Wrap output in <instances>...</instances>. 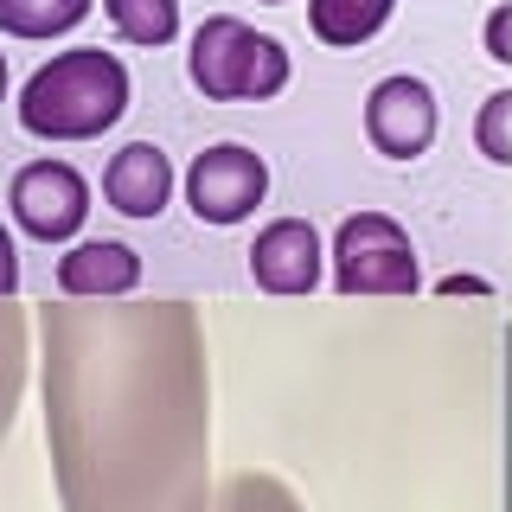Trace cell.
<instances>
[{
  "label": "cell",
  "instance_id": "5",
  "mask_svg": "<svg viewBox=\"0 0 512 512\" xmlns=\"http://www.w3.org/2000/svg\"><path fill=\"white\" fill-rule=\"evenodd\" d=\"M7 205H13V218H20L26 237L64 244V237H77L84 218H90V180L71 160H26L7 186Z\"/></svg>",
  "mask_w": 512,
  "mask_h": 512
},
{
  "label": "cell",
  "instance_id": "9",
  "mask_svg": "<svg viewBox=\"0 0 512 512\" xmlns=\"http://www.w3.org/2000/svg\"><path fill=\"white\" fill-rule=\"evenodd\" d=\"M58 288L64 295H135L141 288V256L116 244V237H96L58 256Z\"/></svg>",
  "mask_w": 512,
  "mask_h": 512
},
{
  "label": "cell",
  "instance_id": "12",
  "mask_svg": "<svg viewBox=\"0 0 512 512\" xmlns=\"http://www.w3.org/2000/svg\"><path fill=\"white\" fill-rule=\"evenodd\" d=\"M103 13L128 45H173L180 39V0H103Z\"/></svg>",
  "mask_w": 512,
  "mask_h": 512
},
{
  "label": "cell",
  "instance_id": "7",
  "mask_svg": "<svg viewBox=\"0 0 512 512\" xmlns=\"http://www.w3.org/2000/svg\"><path fill=\"white\" fill-rule=\"evenodd\" d=\"M320 269H327V250H320V231L308 218H269L250 244V276L263 295H314Z\"/></svg>",
  "mask_w": 512,
  "mask_h": 512
},
{
  "label": "cell",
  "instance_id": "14",
  "mask_svg": "<svg viewBox=\"0 0 512 512\" xmlns=\"http://www.w3.org/2000/svg\"><path fill=\"white\" fill-rule=\"evenodd\" d=\"M487 52L493 58H512V7H500V13H493V20H487Z\"/></svg>",
  "mask_w": 512,
  "mask_h": 512
},
{
  "label": "cell",
  "instance_id": "11",
  "mask_svg": "<svg viewBox=\"0 0 512 512\" xmlns=\"http://www.w3.org/2000/svg\"><path fill=\"white\" fill-rule=\"evenodd\" d=\"M96 0H0V32L7 39H58L71 32Z\"/></svg>",
  "mask_w": 512,
  "mask_h": 512
},
{
  "label": "cell",
  "instance_id": "15",
  "mask_svg": "<svg viewBox=\"0 0 512 512\" xmlns=\"http://www.w3.org/2000/svg\"><path fill=\"white\" fill-rule=\"evenodd\" d=\"M13 288H20V250H13L7 224H0V295H13Z\"/></svg>",
  "mask_w": 512,
  "mask_h": 512
},
{
  "label": "cell",
  "instance_id": "1",
  "mask_svg": "<svg viewBox=\"0 0 512 512\" xmlns=\"http://www.w3.org/2000/svg\"><path fill=\"white\" fill-rule=\"evenodd\" d=\"M128 109V64L103 45L58 52L52 64L26 77L20 90V128L32 141H96Z\"/></svg>",
  "mask_w": 512,
  "mask_h": 512
},
{
  "label": "cell",
  "instance_id": "3",
  "mask_svg": "<svg viewBox=\"0 0 512 512\" xmlns=\"http://www.w3.org/2000/svg\"><path fill=\"white\" fill-rule=\"evenodd\" d=\"M333 288L340 295H416V250L384 212H352L333 231Z\"/></svg>",
  "mask_w": 512,
  "mask_h": 512
},
{
  "label": "cell",
  "instance_id": "8",
  "mask_svg": "<svg viewBox=\"0 0 512 512\" xmlns=\"http://www.w3.org/2000/svg\"><path fill=\"white\" fill-rule=\"evenodd\" d=\"M103 199L122 218H160L173 199V160L154 141H128V148L103 167Z\"/></svg>",
  "mask_w": 512,
  "mask_h": 512
},
{
  "label": "cell",
  "instance_id": "6",
  "mask_svg": "<svg viewBox=\"0 0 512 512\" xmlns=\"http://www.w3.org/2000/svg\"><path fill=\"white\" fill-rule=\"evenodd\" d=\"M436 90L423 84V77L397 71V77H378L372 96H365V141L384 154V160H416L429 154V141H436Z\"/></svg>",
  "mask_w": 512,
  "mask_h": 512
},
{
  "label": "cell",
  "instance_id": "17",
  "mask_svg": "<svg viewBox=\"0 0 512 512\" xmlns=\"http://www.w3.org/2000/svg\"><path fill=\"white\" fill-rule=\"evenodd\" d=\"M263 7H282V0H263Z\"/></svg>",
  "mask_w": 512,
  "mask_h": 512
},
{
  "label": "cell",
  "instance_id": "2",
  "mask_svg": "<svg viewBox=\"0 0 512 512\" xmlns=\"http://www.w3.org/2000/svg\"><path fill=\"white\" fill-rule=\"evenodd\" d=\"M186 77L205 103H269L288 90V52L237 13H212L186 45Z\"/></svg>",
  "mask_w": 512,
  "mask_h": 512
},
{
  "label": "cell",
  "instance_id": "16",
  "mask_svg": "<svg viewBox=\"0 0 512 512\" xmlns=\"http://www.w3.org/2000/svg\"><path fill=\"white\" fill-rule=\"evenodd\" d=\"M0 96H7V58H0Z\"/></svg>",
  "mask_w": 512,
  "mask_h": 512
},
{
  "label": "cell",
  "instance_id": "4",
  "mask_svg": "<svg viewBox=\"0 0 512 512\" xmlns=\"http://www.w3.org/2000/svg\"><path fill=\"white\" fill-rule=\"evenodd\" d=\"M269 199V167L244 141H218L186 167V205L199 224H244Z\"/></svg>",
  "mask_w": 512,
  "mask_h": 512
},
{
  "label": "cell",
  "instance_id": "13",
  "mask_svg": "<svg viewBox=\"0 0 512 512\" xmlns=\"http://www.w3.org/2000/svg\"><path fill=\"white\" fill-rule=\"evenodd\" d=\"M480 154H487L493 167L512 160V90L487 96V109H480Z\"/></svg>",
  "mask_w": 512,
  "mask_h": 512
},
{
  "label": "cell",
  "instance_id": "10",
  "mask_svg": "<svg viewBox=\"0 0 512 512\" xmlns=\"http://www.w3.org/2000/svg\"><path fill=\"white\" fill-rule=\"evenodd\" d=\"M391 7L397 0H308V26H314V39L320 45H365V39H378V26L391 20Z\"/></svg>",
  "mask_w": 512,
  "mask_h": 512
}]
</instances>
